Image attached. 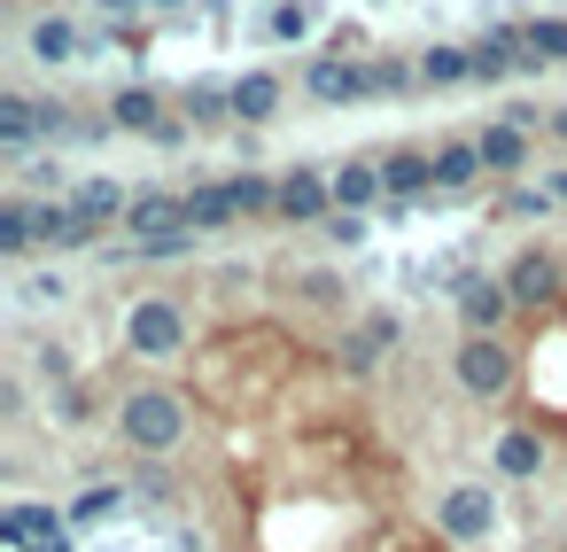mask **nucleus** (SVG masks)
Masks as SVG:
<instances>
[{
	"label": "nucleus",
	"mask_w": 567,
	"mask_h": 552,
	"mask_svg": "<svg viewBox=\"0 0 567 552\" xmlns=\"http://www.w3.org/2000/svg\"><path fill=\"white\" fill-rule=\"evenodd\" d=\"M102 9H148V0H102Z\"/></svg>",
	"instance_id": "nucleus-32"
},
{
	"label": "nucleus",
	"mask_w": 567,
	"mask_h": 552,
	"mask_svg": "<svg viewBox=\"0 0 567 552\" xmlns=\"http://www.w3.org/2000/svg\"><path fill=\"white\" fill-rule=\"evenodd\" d=\"M505 311H513L505 280H466V288H458V319H466V335H497Z\"/></svg>",
	"instance_id": "nucleus-8"
},
{
	"label": "nucleus",
	"mask_w": 567,
	"mask_h": 552,
	"mask_svg": "<svg viewBox=\"0 0 567 552\" xmlns=\"http://www.w3.org/2000/svg\"><path fill=\"white\" fill-rule=\"evenodd\" d=\"M536 467H544V443H536L528 428H505V436H497V474L520 482V474H536Z\"/></svg>",
	"instance_id": "nucleus-22"
},
{
	"label": "nucleus",
	"mask_w": 567,
	"mask_h": 552,
	"mask_svg": "<svg viewBox=\"0 0 567 552\" xmlns=\"http://www.w3.org/2000/svg\"><path fill=\"white\" fill-rule=\"evenodd\" d=\"M520 40H528V63H567V17H536V24H520Z\"/></svg>",
	"instance_id": "nucleus-24"
},
{
	"label": "nucleus",
	"mask_w": 567,
	"mask_h": 552,
	"mask_svg": "<svg viewBox=\"0 0 567 552\" xmlns=\"http://www.w3.org/2000/svg\"><path fill=\"white\" fill-rule=\"evenodd\" d=\"M466 180H482V149L474 141H443L435 149V187H466Z\"/></svg>",
	"instance_id": "nucleus-19"
},
{
	"label": "nucleus",
	"mask_w": 567,
	"mask_h": 552,
	"mask_svg": "<svg viewBox=\"0 0 567 552\" xmlns=\"http://www.w3.org/2000/svg\"><path fill=\"white\" fill-rule=\"evenodd\" d=\"M451 374H458L466 397H497V389L513 381V350H505V335H466L458 358H451Z\"/></svg>",
	"instance_id": "nucleus-4"
},
{
	"label": "nucleus",
	"mask_w": 567,
	"mask_h": 552,
	"mask_svg": "<svg viewBox=\"0 0 567 552\" xmlns=\"http://www.w3.org/2000/svg\"><path fill=\"white\" fill-rule=\"evenodd\" d=\"M125 234H133L141 249L187 242V234H195V218H187V195H133V211H125Z\"/></svg>",
	"instance_id": "nucleus-5"
},
{
	"label": "nucleus",
	"mask_w": 567,
	"mask_h": 552,
	"mask_svg": "<svg viewBox=\"0 0 567 552\" xmlns=\"http://www.w3.org/2000/svg\"><path fill=\"white\" fill-rule=\"evenodd\" d=\"M187 218H195V234H218V226L241 218V211H234V195H226V180H218V187H187Z\"/></svg>",
	"instance_id": "nucleus-21"
},
{
	"label": "nucleus",
	"mask_w": 567,
	"mask_h": 552,
	"mask_svg": "<svg viewBox=\"0 0 567 552\" xmlns=\"http://www.w3.org/2000/svg\"><path fill=\"white\" fill-rule=\"evenodd\" d=\"M474 149H482V172H520L528 164V133H513V125H489Z\"/></svg>",
	"instance_id": "nucleus-18"
},
{
	"label": "nucleus",
	"mask_w": 567,
	"mask_h": 552,
	"mask_svg": "<svg viewBox=\"0 0 567 552\" xmlns=\"http://www.w3.org/2000/svg\"><path fill=\"white\" fill-rule=\"evenodd\" d=\"M226 195H234V211H241V218L280 211V180H265V172H234V180H226Z\"/></svg>",
	"instance_id": "nucleus-20"
},
{
	"label": "nucleus",
	"mask_w": 567,
	"mask_h": 552,
	"mask_svg": "<svg viewBox=\"0 0 567 552\" xmlns=\"http://www.w3.org/2000/svg\"><path fill=\"white\" fill-rule=\"evenodd\" d=\"M117 436H125L133 451H148V459L179 451V443H187V397H172V389H125Z\"/></svg>",
	"instance_id": "nucleus-1"
},
{
	"label": "nucleus",
	"mask_w": 567,
	"mask_h": 552,
	"mask_svg": "<svg viewBox=\"0 0 567 552\" xmlns=\"http://www.w3.org/2000/svg\"><path fill=\"white\" fill-rule=\"evenodd\" d=\"M125 350H133V358H179V350H187V311H179L172 296H141V304L125 311Z\"/></svg>",
	"instance_id": "nucleus-2"
},
{
	"label": "nucleus",
	"mask_w": 567,
	"mask_h": 552,
	"mask_svg": "<svg viewBox=\"0 0 567 552\" xmlns=\"http://www.w3.org/2000/svg\"><path fill=\"white\" fill-rule=\"evenodd\" d=\"M71 203H79V211H86L94 226H102V218H125V211H133V203H125V187H110V180H86V187H79Z\"/></svg>",
	"instance_id": "nucleus-26"
},
{
	"label": "nucleus",
	"mask_w": 567,
	"mask_h": 552,
	"mask_svg": "<svg viewBox=\"0 0 567 552\" xmlns=\"http://www.w3.org/2000/svg\"><path fill=\"white\" fill-rule=\"evenodd\" d=\"M187 117H234V86H187Z\"/></svg>",
	"instance_id": "nucleus-27"
},
{
	"label": "nucleus",
	"mask_w": 567,
	"mask_h": 552,
	"mask_svg": "<svg viewBox=\"0 0 567 552\" xmlns=\"http://www.w3.org/2000/svg\"><path fill=\"white\" fill-rule=\"evenodd\" d=\"M311 94L319 102H358V94H373V71H358V63H311Z\"/></svg>",
	"instance_id": "nucleus-13"
},
{
	"label": "nucleus",
	"mask_w": 567,
	"mask_h": 552,
	"mask_svg": "<svg viewBox=\"0 0 567 552\" xmlns=\"http://www.w3.org/2000/svg\"><path fill=\"white\" fill-rule=\"evenodd\" d=\"M551 195H567V172H559V180H551Z\"/></svg>",
	"instance_id": "nucleus-33"
},
{
	"label": "nucleus",
	"mask_w": 567,
	"mask_h": 552,
	"mask_svg": "<svg viewBox=\"0 0 567 552\" xmlns=\"http://www.w3.org/2000/svg\"><path fill=\"white\" fill-rule=\"evenodd\" d=\"M272 110H280V79H272V71L234 79V117H241V125H265Z\"/></svg>",
	"instance_id": "nucleus-14"
},
{
	"label": "nucleus",
	"mask_w": 567,
	"mask_h": 552,
	"mask_svg": "<svg viewBox=\"0 0 567 552\" xmlns=\"http://www.w3.org/2000/svg\"><path fill=\"white\" fill-rule=\"evenodd\" d=\"M520 63H528L520 24H505V32H489V40L474 48V79H505V71H520Z\"/></svg>",
	"instance_id": "nucleus-11"
},
{
	"label": "nucleus",
	"mask_w": 567,
	"mask_h": 552,
	"mask_svg": "<svg viewBox=\"0 0 567 552\" xmlns=\"http://www.w3.org/2000/svg\"><path fill=\"white\" fill-rule=\"evenodd\" d=\"M505 296H513V311L559 304V257H551V249H520V257L505 265Z\"/></svg>",
	"instance_id": "nucleus-6"
},
{
	"label": "nucleus",
	"mask_w": 567,
	"mask_h": 552,
	"mask_svg": "<svg viewBox=\"0 0 567 552\" xmlns=\"http://www.w3.org/2000/svg\"><path fill=\"white\" fill-rule=\"evenodd\" d=\"M272 32H280V40H303V32H311V9H303V0H288V9L272 17Z\"/></svg>",
	"instance_id": "nucleus-28"
},
{
	"label": "nucleus",
	"mask_w": 567,
	"mask_h": 552,
	"mask_svg": "<svg viewBox=\"0 0 567 552\" xmlns=\"http://www.w3.org/2000/svg\"><path fill=\"white\" fill-rule=\"evenodd\" d=\"M48 536H63V513H48V505H9L0 513V544H48Z\"/></svg>",
	"instance_id": "nucleus-12"
},
{
	"label": "nucleus",
	"mask_w": 567,
	"mask_h": 552,
	"mask_svg": "<svg viewBox=\"0 0 567 552\" xmlns=\"http://www.w3.org/2000/svg\"><path fill=\"white\" fill-rule=\"evenodd\" d=\"M32 55H40V63H71V55H86V40H79L71 17H40V24H32Z\"/></svg>",
	"instance_id": "nucleus-15"
},
{
	"label": "nucleus",
	"mask_w": 567,
	"mask_h": 552,
	"mask_svg": "<svg viewBox=\"0 0 567 552\" xmlns=\"http://www.w3.org/2000/svg\"><path fill=\"white\" fill-rule=\"evenodd\" d=\"M110 117H117L125 133H164V102H156L148 86H125V94L110 102Z\"/></svg>",
	"instance_id": "nucleus-17"
},
{
	"label": "nucleus",
	"mask_w": 567,
	"mask_h": 552,
	"mask_svg": "<svg viewBox=\"0 0 567 552\" xmlns=\"http://www.w3.org/2000/svg\"><path fill=\"white\" fill-rule=\"evenodd\" d=\"M102 513H117V490H86L79 498V521H102Z\"/></svg>",
	"instance_id": "nucleus-30"
},
{
	"label": "nucleus",
	"mask_w": 567,
	"mask_h": 552,
	"mask_svg": "<svg viewBox=\"0 0 567 552\" xmlns=\"http://www.w3.org/2000/svg\"><path fill=\"white\" fill-rule=\"evenodd\" d=\"M435 529H443L451 544L489 536V529H497V490H489V482H451V490L435 498Z\"/></svg>",
	"instance_id": "nucleus-3"
},
{
	"label": "nucleus",
	"mask_w": 567,
	"mask_h": 552,
	"mask_svg": "<svg viewBox=\"0 0 567 552\" xmlns=\"http://www.w3.org/2000/svg\"><path fill=\"white\" fill-rule=\"evenodd\" d=\"M40 234H32V203H0V257H24Z\"/></svg>",
	"instance_id": "nucleus-25"
},
{
	"label": "nucleus",
	"mask_w": 567,
	"mask_h": 552,
	"mask_svg": "<svg viewBox=\"0 0 567 552\" xmlns=\"http://www.w3.org/2000/svg\"><path fill=\"white\" fill-rule=\"evenodd\" d=\"M420 79H427V86H458V79H474V48H427V55H420Z\"/></svg>",
	"instance_id": "nucleus-23"
},
{
	"label": "nucleus",
	"mask_w": 567,
	"mask_h": 552,
	"mask_svg": "<svg viewBox=\"0 0 567 552\" xmlns=\"http://www.w3.org/2000/svg\"><path fill=\"white\" fill-rule=\"evenodd\" d=\"M381 187H389V195H427V187H435V156H427V149L381 156Z\"/></svg>",
	"instance_id": "nucleus-9"
},
{
	"label": "nucleus",
	"mask_w": 567,
	"mask_h": 552,
	"mask_svg": "<svg viewBox=\"0 0 567 552\" xmlns=\"http://www.w3.org/2000/svg\"><path fill=\"white\" fill-rule=\"evenodd\" d=\"M280 218L327 226V218H334V180H319V172H280Z\"/></svg>",
	"instance_id": "nucleus-7"
},
{
	"label": "nucleus",
	"mask_w": 567,
	"mask_h": 552,
	"mask_svg": "<svg viewBox=\"0 0 567 552\" xmlns=\"http://www.w3.org/2000/svg\"><path fill=\"white\" fill-rule=\"evenodd\" d=\"M373 195H389V187H381V164H342V172H334V211L358 218Z\"/></svg>",
	"instance_id": "nucleus-16"
},
{
	"label": "nucleus",
	"mask_w": 567,
	"mask_h": 552,
	"mask_svg": "<svg viewBox=\"0 0 567 552\" xmlns=\"http://www.w3.org/2000/svg\"><path fill=\"white\" fill-rule=\"evenodd\" d=\"M551 133H559V141H567V110H551Z\"/></svg>",
	"instance_id": "nucleus-31"
},
{
	"label": "nucleus",
	"mask_w": 567,
	"mask_h": 552,
	"mask_svg": "<svg viewBox=\"0 0 567 552\" xmlns=\"http://www.w3.org/2000/svg\"><path fill=\"white\" fill-rule=\"evenodd\" d=\"M40 125H48V110H40V102H24V94H0V149H9V156H24Z\"/></svg>",
	"instance_id": "nucleus-10"
},
{
	"label": "nucleus",
	"mask_w": 567,
	"mask_h": 552,
	"mask_svg": "<svg viewBox=\"0 0 567 552\" xmlns=\"http://www.w3.org/2000/svg\"><path fill=\"white\" fill-rule=\"evenodd\" d=\"M24 296H32V304H55V296H71V288H63L55 273H32V280H24Z\"/></svg>",
	"instance_id": "nucleus-29"
}]
</instances>
